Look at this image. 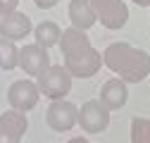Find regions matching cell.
I'll return each mask as SVG.
<instances>
[{"mask_svg": "<svg viewBox=\"0 0 150 143\" xmlns=\"http://www.w3.org/2000/svg\"><path fill=\"white\" fill-rule=\"evenodd\" d=\"M60 50L64 55V69L71 74V79H88L96 76L103 67V52H98L91 45V38L86 31L79 29H64L60 38Z\"/></svg>", "mask_w": 150, "mask_h": 143, "instance_id": "obj_1", "label": "cell"}, {"mask_svg": "<svg viewBox=\"0 0 150 143\" xmlns=\"http://www.w3.org/2000/svg\"><path fill=\"white\" fill-rule=\"evenodd\" d=\"M103 64L124 84H141L145 76H150V55L143 48H134L124 41L110 43L105 48Z\"/></svg>", "mask_w": 150, "mask_h": 143, "instance_id": "obj_2", "label": "cell"}, {"mask_svg": "<svg viewBox=\"0 0 150 143\" xmlns=\"http://www.w3.org/2000/svg\"><path fill=\"white\" fill-rule=\"evenodd\" d=\"M38 91L50 100H64V96L71 91V74L64 69V64H50L36 81Z\"/></svg>", "mask_w": 150, "mask_h": 143, "instance_id": "obj_3", "label": "cell"}, {"mask_svg": "<svg viewBox=\"0 0 150 143\" xmlns=\"http://www.w3.org/2000/svg\"><path fill=\"white\" fill-rule=\"evenodd\" d=\"M91 7L96 12V19L110 31L122 29L129 19V7L124 0H91Z\"/></svg>", "mask_w": 150, "mask_h": 143, "instance_id": "obj_4", "label": "cell"}, {"mask_svg": "<svg viewBox=\"0 0 150 143\" xmlns=\"http://www.w3.org/2000/svg\"><path fill=\"white\" fill-rule=\"evenodd\" d=\"M76 124L86 131V134H100L110 127V110L96 98L86 100L81 107H79V119Z\"/></svg>", "mask_w": 150, "mask_h": 143, "instance_id": "obj_5", "label": "cell"}, {"mask_svg": "<svg viewBox=\"0 0 150 143\" xmlns=\"http://www.w3.org/2000/svg\"><path fill=\"white\" fill-rule=\"evenodd\" d=\"M38 98H41V91H38V86H36V81H31V79H19V81H14L7 88V103L17 112L33 110Z\"/></svg>", "mask_w": 150, "mask_h": 143, "instance_id": "obj_6", "label": "cell"}, {"mask_svg": "<svg viewBox=\"0 0 150 143\" xmlns=\"http://www.w3.org/2000/svg\"><path fill=\"white\" fill-rule=\"evenodd\" d=\"M45 119L52 131H69L79 119V107L71 100H52L45 112Z\"/></svg>", "mask_w": 150, "mask_h": 143, "instance_id": "obj_7", "label": "cell"}, {"mask_svg": "<svg viewBox=\"0 0 150 143\" xmlns=\"http://www.w3.org/2000/svg\"><path fill=\"white\" fill-rule=\"evenodd\" d=\"M17 67H22L29 76L38 79L43 72L50 67V55H48V50L41 48L38 43H26L19 50V62H17Z\"/></svg>", "mask_w": 150, "mask_h": 143, "instance_id": "obj_8", "label": "cell"}, {"mask_svg": "<svg viewBox=\"0 0 150 143\" xmlns=\"http://www.w3.org/2000/svg\"><path fill=\"white\" fill-rule=\"evenodd\" d=\"M29 31H31V19H29V14H24L19 10L0 19V38H7L12 43H17V41H22Z\"/></svg>", "mask_w": 150, "mask_h": 143, "instance_id": "obj_9", "label": "cell"}, {"mask_svg": "<svg viewBox=\"0 0 150 143\" xmlns=\"http://www.w3.org/2000/svg\"><path fill=\"white\" fill-rule=\"evenodd\" d=\"M126 98H129V88H126V84L122 81V79H110V81H105L103 84V88H100V103L107 107V110H119V107H124V103H126Z\"/></svg>", "mask_w": 150, "mask_h": 143, "instance_id": "obj_10", "label": "cell"}, {"mask_svg": "<svg viewBox=\"0 0 150 143\" xmlns=\"http://www.w3.org/2000/svg\"><path fill=\"white\" fill-rule=\"evenodd\" d=\"M69 19H71V26L79 31L91 29L96 24V12L91 7V0H71L69 3Z\"/></svg>", "mask_w": 150, "mask_h": 143, "instance_id": "obj_11", "label": "cell"}, {"mask_svg": "<svg viewBox=\"0 0 150 143\" xmlns=\"http://www.w3.org/2000/svg\"><path fill=\"white\" fill-rule=\"evenodd\" d=\"M29 129V119L24 112H17V110H7L0 115V131L3 134H10V136H17L22 138Z\"/></svg>", "mask_w": 150, "mask_h": 143, "instance_id": "obj_12", "label": "cell"}, {"mask_svg": "<svg viewBox=\"0 0 150 143\" xmlns=\"http://www.w3.org/2000/svg\"><path fill=\"white\" fill-rule=\"evenodd\" d=\"M33 36H36V41L33 43H38L41 48H52V45H60V38H62V31H60V26L55 24L52 19H45V22H41L38 26L33 29Z\"/></svg>", "mask_w": 150, "mask_h": 143, "instance_id": "obj_13", "label": "cell"}, {"mask_svg": "<svg viewBox=\"0 0 150 143\" xmlns=\"http://www.w3.org/2000/svg\"><path fill=\"white\" fill-rule=\"evenodd\" d=\"M17 62H19V48H17V43L7 41V38H0V69H14Z\"/></svg>", "mask_w": 150, "mask_h": 143, "instance_id": "obj_14", "label": "cell"}, {"mask_svg": "<svg viewBox=\"0 0 150 143\" xmlns=\"http://www.w3.org/2000/svg\"><path fill=\"white\" fill-rule=\"evenodd\" d=\"M131 143H150V119L145 117L131 119Z\"/></svg>", "mask_w": 150, "mask_h": 143, "instance_id": "obj_15", "label": "cell"}, {"mask_svg": "<svg viewBox=\"0 0 150 143\" xmlns=\"http://www.w3.org/2000/svg\"><path fill=\"white\" fill-rule=\"evenodd\" d=\"M17 5H19V0H0V19L17 12Z\"/></svg>", "mask_w": 150, "mask_h": 143, "instance_id": "obj_16", "label": "cell"}, {"mask_svg": "<svg viewBox=\"0 0 150 143\" xmlns=\"http://www.w3.org/2000/svg\"><path fill=\"white\" fill-rule=\"evenodd\" d=\"M36 3V7H41V10H50V7H55L60 3V0H33Z\"/></svg>", "mask_w": 150, "mask_h": 143, "instance_id": "obj_17", "label": "cell"}, {"mask_svg": "<svg viewBox=\"0 0 150 143\" xmlns=\"http://www.w3.org/2000/svg\"><path fill=\"white\" fill-rule=\"evenodd\" d=\"M0 143H22V138H17V136H10V134H3V131H0Z\"/></svg>", "mask_w": 150, "mask_h": 143, "instance_id": "obj_18", "label": "cell"}, {"mask_svg": "<svg viewBox=\"0 0 150 143\" xmlns=\"http://www.w3.org/2000/svg\"><path fill=\"white\" fill-rule=\"evenodd\" d=\"M67 143H91L88 138H83V136H76V138H69Z\"/></svg>", "mask_w": 150, "mask_h": 143, "instance_id": "obj_19", "label": "cell"}, {"mask_svg": "<svg viewBox=\"0 0 150 143\" xmlns=\"http://www.w3.org/2000/svg\"><path fill=\"white\" fill-rule=\"evenodd\" d=\"M136 5H141V7H150V0H134Z\"/></svg>", "mask_w": 150, "mask_h": 143, "instance_id": "obj_20", "label": "cell"}]
</instances>
